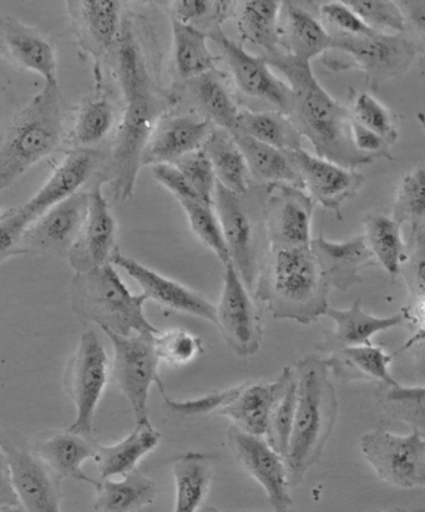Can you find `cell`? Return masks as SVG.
Listing matches in <instances>:
<instances>
[{"mask_svg":"<svg viewBox=\"0 0 425 512\" xmlns=\"http://www.w3.org/2000/svg\"><path fill=\"white\" fill-rule=\"evenodd\" d=\"M268 65L286 76L292 91L288 119L315 146L317 157L348 170L373 164L352 141L351 111L333 99L312 72L311 64L277 52L265 55Z\"/></svg>","mask_w":425,"mask_h":512,"instance_id":"cell-1","label":"cell"},{"mask_svg":"<svg viewBox=\"0 0 425 512\" xmlns=\"http://www.w3.org/2000/svg\"><path fill=\"white\" fill-rule=\"evenodd\" d=\"M330 292L310 246L268 248L252 296L273 317L308 326L325 316Z\"/></svg>","mask_w":425,"mask_h":512,"instance_id":"cell-2","label":"cell"},{"mask_svg":"<svg viewBox=\"0 0 425 512\" xmlns=\"http://www.w3.org/2000/svg\"><path fill=\"white\" fill-rule=\"evenodd\" d=\"M296 410L285 456L290 485L301 483L321 458L335 427L338 400L325 359L308 354L297 362Z\"/></svg>","mask_w":425,"mask_h":512,"instance_id":"cell-3","label":"cell"},{"mask_svg":"<svg viewBox=\"0 0 425 512\" xmlns=\"http://www.w3.org/2000/svg\"><path fill=\"white\" fill-rule=\"evenodd\" d=\"M67 103L58 84H44L0 134V192L62 144Z\"/></svg>","mask_w":425,"mask_h":512,"instance_id":"cell-4","label":"cell"},{"mask_svg":"<svg viewBox=\"0 0 425 512\" xmlns=\"http://www.w3.org/2000/svg\"><path fill=\"white\" fill-rule=\"evenodd\" d=\"M144 294L131 293L111 263L77 273L72 282V307L78 317L121 337L160 331L145 316Z\"/></svg>","mask_w":425,"mask_h":512,"instance_id":"cell-5","label":"cell"},{"mask_svg":"<svg viewBox=\"0 0 425 512\" xmlns=\"http://www.w3.org/2000/svg\"><path fill=\"white\" fill-rule=\"evenodd\" d=\"M120 88L125 108L108 162V181L114 199L125 202L134 195L146 144L168 100L160 98L153 83L126 84Z\"/></svg>","mask_w":425,"mask_h":512,"instance_id":"cell-6","label":"cell"},{"mask_svg":"<svg viewBox=\"0 0 425 512\" xmlns=\"http://www.w3.org/2000/svg\"><path fill=\"white\" fill-rule=\"evenodd\" d=\"M212 206L221 225L230 263L252 294L268 251L265 196L255 197L250 190L246 194H235L216 182Z\"/></svg>","mask_w":425,"mask_h":512,"instance_id":"cell-7","label":"cell"},{"mask_svg":"<svg viewBox=\"0 0 425 512\" xmlns=\"http://www.w3.org/2000/svg\"><path fill=\"white\" fill-rule=\"evenodd\" d=\"M422 52L423 44L406 34L331 37L322 62L335 73L361 70L366 74L367 84L376 90L384 81L406 73Z\"/></svg>","mask_w":425,"mask_h":512,"instance_id":"cell-8","label":"cell"},{"mask_svg":"<svg viewBox=\"0 0 425 512\" xmlns=\"http://www.w3.org/2000/svg\"><path fill=\"white\" fill-rule=\"evenodd\" d=\"M110 362L98 334L93 329L80 337L77 351L69 358L64 388L77 409L69 432L91 438L96 408L108 384Z\"/></svg>","mask_w":425,"mask_h":512,"instance_id":"cell-9","label":"cell"},{"mask_svg":"<svg viewBox=\"0 0 425 512\" xmlns=\"http://www.w3.org/2000/svg\"><path fill=\"white\" fill-rule=\"evenodd\" d=\"M114 347L110 374L133 409L135 424L149 422L148 399L151 385H163L154 333H136L121 337L104 332Z\"/></svg>","mask_w":425,"mask_h":512,"instance_id":"cell-10","label":"cell"},{"mask_svg":"<svg viewBox=\"0 0 425 512\" xmlns=\"http://www.w3.org/2000/svg\"><path fill=\"white\" fill-rule=\"evenodd\" d=\"M361 451L379 479L401 489L424 488V434L396 435L377 429L361 438Z\"/></svg>","mask_w":425,"mask_h":512,"instance_id":"cell-11","label":"cell"},{"mask_svg":"<svg viewBox=\"0 0 425 512\" xmlns=\"http://www.w3.org/2000/svg\"><path fill=\"white\" fill-rule=\"evenodd\" d=\"M0 449L7 456L19 508L24 512H62V483L20 435L0 429Z\"/></svg>","mask_w":425,"mask_h":512,"instance_id":"cell-12","label":"cell"},{"mask_svg":"<svg viewBox=\"0 0 425 512\" xmlns=\"http://www.w3.org/2000/svg\"><path fill=\"white\" fill-rule=\"evenodd\" d=\"M221 52L236 88L249 98L263 101L272 110L288 116L292 109V91L285 81L272 73L265 57L247 53L242 45L226 37L222 27L206 33Z\"/></svg>","mask_w":425,"mask_h":512,"instance_id":"cell-13","label":"cell"},{"mask_svg":"<svg viewBox=\"0 0 425 512\" xmlns=\"http://www.w3.org/2000/svg\"><path fill=\"white\" fill-rule=\"evenodd\" d=\"M215 319V326L236 356H255L262 342V319L252 294L231 263L225 266L224 287L215 306Z\"/></svg>","mask_w":425,"mask_h":512,"instance_id":"cell-14","label":"cell"},{"mask_svg":"<svg viewBox=\"0 0 425 512\" xmlns=\"http://www.w3.org/2000/svg\"><path fill=\"white\" fill-rule=\"evenodd\" d=\"M227 445L237 463L265 490L273 510L283 511L293 506L286 460L265 439L241 432L231 425Z\"/></svg>","mask_w":425,"mask_h":512,"instance_id":"cell-15","label":"cell"},{"mask_svg":"<svg viewBox=\"0 0 425 512\" xmlns=\"http://www.w3.org/2000/svg\"><path fill=\"white\" fill-rule=\"evenodd\" d=\"M265 221L268 248L308 247L315 202L303 190L277 185L267 187Z\"/></svg>","mask_w":425,"mask_h":512,"instance_id":"cell-16","label":"cell"},{"mask_svg":"<svg viewBox=\"0 0 425 512\" xmlns=\"http://www.w3.org/2000/svg\"><path fill=\"white\" fill-rule=\"evenodd\" d=\"M88 192L80 191L38 217L25 231L20 252L68 256L84 225Z\"/></svg>","mask_w":425,"mask_h":512,"instance_id":"cell-17","label":"cell"},{"mask_svg":"<svg viewBox=\"0 0 425 512\" xmlns=\"http://www.w3.org/2000/svg\"><path fill=\"white\" fill-rule=\"evenodd\" d=\"M293 164L301 177L303 190L316 204L335 212L342 220V206L357 195L366 177L356 170L332 164L320 157L308 154L305 150L290 152Z\"/></svg>","mask_w":425,"mask_h":512,"instance_id":"cell-18","label":"cell"},{"mask_svg":"<svg viewBox=\"0 0 425 512\" xmlns=\"http://www.w3.org/2000/svg\"><path fill=\"white\" fill-rule=\"evenodd\" d=\"M103 152L93 149H77L68 152L52 176L27 204L18 207L29 226L53 206L78 194L104 165Z\"/></svg>","mask_w":425,"mask_h":512,"instance_id":"cell-19","label":"cell"},{"mask_svg":"<svg viewBox=\"0 0 425 512\" xmlns=\"http://www.w3.org/2000/svg\"><path fill=\"white\" fill-rule=\"evenodd\" d=\"M110 263L128 273L143 290L141 294H144L146 299H151L170 311L190 314L215 324V306L201 294L160 275L134 258L123 255L118 248L111 256Z\"/></svg>","mask_w":425,"mask_h":512,"instance_id":"cell-20","label":"cell"},{"mask_svg":"<svg viewBox=\"0 0 425 512\" xmlns=\"http://www.w3.org/2000/svg\"><path fill=\"white\" fill-rule=\"evenodd\" d=\"M88 196V211L82 231L68 253L70 265L77 273L110 263L116 250V221L100 185H95Z\"/></svg>","mask_w":425,"mask_h":512,"instance_id":"cell-21","label":"cell"},{"mask_svg":"<svg viewBox=\"0 0 425 512\" xmlns=\"http://www.w3.org/2000/svg\"><path fill=\"white\" fill-rule=\"evenodd\" d=\"M215 125L195 113L161 116L146 144L143 166L172 165L202 149Z\"/></svg>","mask_w":425,"mask_h":512,"instance_id":"cell-22","label":"cell"},{"mask_svg":"<svg viewBox=\"0 0 425 512\" xmlns=\"http://www.w3.org/2000/svg\"><path fill=\"white\" fill-rule=\"evenodd\" d=\"M0 53L10 63L58 84V58L53 44L39 30L18 18L0 14Z\"/></svg>","mask_w":425,"mask_h":512,"instance_id":"cell-23","label":"cell"},{"mask_svg":"<svg viewBox=\"0 0 425 512\" xmlns=\"http://www.w3.org/2000/svg\"><path fill=\"white\" fill-rule=\"evenodd\" d=\"M310 247L328 286L342 292L362 282L364 268L377 265L363 236L332 242L320 235L313 238Z\"/></svg>","mask_w":425,"mask_h":512,"instance_id":"cell-24","label":"cell"},{"mask_svg":"<svg viewBox=\"0 0 425 512\" xmlns=\"http://www.w3.org/2000/svg\"><path fill=\"white\" fill-rule=\"evenodd\" d=\"M292 377L293 368L287 367L273 382L241 384L239 393L219 415L229 418L241 432L265 438L273 407Z\"/></svg>","mask_w":425,"mask_h":512,"instance_id":"cell-25","label":"cell"},{"mask_svg":"<svg viewBox=\"0 0 425 512\" xmlns=\"http://www.w3.org/2000/svg\"><path fill=\"white\" fill-rule=\"evenodd\" d=\"M278 45L288 57L311 63L330 48L331 35L315 15L298 2H281L278 14Z\"/></svg>","mask_w":425,"mask_h":512,"instance_id":"cell-26","label":"cell"},{"mask_svg":"<svg viewBox=\"0 0 425 512\" xmlns=\"http://www.w3.org/2000/svg\"><path fill=\"white\" fill-rule=\"evenodd\" d=\"M325 317L335 322V331L327 334L326 348L332 352L349 347L371 346L372 337L389 329L402 327L411 322L407 309L391 317H376L362 308L361 299H357L348 309L328 307Z\"/></svg>","mask_w":425,"mask_h":512,"instance_id":"cell-27","label":"cell"},{"mask_svg":"<svg viewBox=\"0 0 425 512\" xmlns=\"http://www.w3.org/2000/svg\"><path fill=\"white\" fill-rule=\"evenodd\" d=\"M80 42L96 55L113 52L121 25V3L116 0L68 2Z\"/></svg>","mask_w":425,"mask_h":512,"instance_id":"cell-28","label":"cell"},{"mask_svg":"<svg viewBox=\"0 0 425 512\" xmlns=\"http://www.w3.org/2000/svg\"><path fill=\"white\" fill-rule=\"evenodd\" d=\"M96 444L93 438L82 437L67 429L38 440L33 451L60 483L63 479H73L95 486L96 480L84 473L83 465L86 460L95 458Z\"/></svg>","mask_w":425,"mask_h":512,"instance_id":"cell-29","label":"cell"},{"mask_svg":"<svg viewBox=\"0 0 425 512\" xmlns=\"http://www.w3.org/2000/svg\"><path fill=\"white\" fill-rule=\"evenodd\" d=\"M180 84L182 93H186L196 115L209 120L216 128L229 131L230 134L236 133L240 109L224 74L214 69Z\"/></svg>","mask_w":425,"mask_h":512,"instance_id":"cell-30","label":"cell"},{"mask_svg":"<svg viewBox=\"0 0 425 512\" xmlns=\"http://www.w3.org/2000/svg\"><path fill=\"white\" fill-rule=\"evenodd\" d=\"M244 156L250 177L261 187L286 185L303 190V184L290 152L260 143L251 136L236 131L232 134Z\"/></svg>","mask_w":425,"mask_h":512,"instance_id":"cell-31","label":"cell"},{"mask_svg":"<svg viewBox=\"0 0 425 512\" xmlns=\"http://www.w3.org/2000/svg\"><path fill=\"white\" fill-rule=\"evenodd\" d=\"M392 359L382 347L371 344L338 349L325 359V364L330 373L341 382L364 380L377 383L381 387H394L398 382L389 370Z\"/></svg>","mask_w":425,"mask_h":512,"instance_id":"cell-32","label":"cell"},{"mask_svg":"<svg viewBox=\"0 0 425 512\" xmlns=\"http://www.w3.org/2000/svg\"><path fill=\"white\" fill-rule=\"evenodd\" d=\"M160 433L149 422L135 424L128 437L113 445L96 444L95 463L100 479L124 476L136 470L144 456L160 443Z\"/></svg>","mask_w":425,"mask_h":512,"instance_id":"cell-33","label":"cell"},{"mask_svg":"<svg viewBox=\"0 0 425 512\" xmlns=\"http://www.w3.org/2000/svg\"><path fill=\"white\" fill-rule=\"evenodd\" d=\"M215 456L197 451L180 456L172 464L176 499L174 512H199L209 494Z\"/></svg>","mask_w":425,"mask_h":512,"instance_id":"cell-34","label":"cell"},{"mask_svg":"<svg viewBox=\"0 0 425 512\" xmlns=\"http://www.w3.org/2000/svg\"><path fill=\"white\" fill-rule=\"evenodd\" d=\"M94 488L95 512H138L153 504L158 495L154 481L138 469L124 475L121 480H96Z\"/></svg>","mask_w":425,"mask_h":512,"instance_id":"cell-35","label":"cell"},{"mask_svg":"<svg viewBox=\"0 0 425 512\" xmlns=\"http://www.w3.org/2000/svg\"><path fill=\"white\" fill-rule=\"evenodd\" d=\"M211 162L217 184L235 194L250 190V174L234 136L224 129L214 128L202 146Z\"/></svg>","mask_w":425,"mask_h":512,"instance_id":"cell-36","label":"cell"},{"mask_svg":"<svg viewBox=\"0 0 425 512\" xmlns=\"http://www.w3.org/2000/svg\"><path fill=\"white\" fill-rule=\"evenodd\" d=\"M171 28L172 65L181 83L216 69L220 58L211 53L206 33L174 19Z\"/></svg>","mask_w":425,"mask_h":512,"instance_id":"cell-37","label":"cell"},{"mask_svg":"<svg viewBox=\"0 0 425 512\" xmlns=\"http://www.w3.org/2000/svg\"><path fill=\"white\" fill-rule=\"evenodd\" d=\"M237 131L277 150H302V135L288 116L280 111L242 109L237 120Z\"/></svg>","mask_w":425,"mask_h":512,"instance_id":"cell-38","label":"cell"},{"mask_svg":"<svg viewBox=\"0 0 425 512\" xmlns=\"http://www.w3.org/2000/svg\"><path fill=\"white\" fill-rule=\"evenodd\" d=\"M364 241L372 252L374 261L381 265L388 275L396 278L406 260L407 245L403 240L402 226L392 217L371 214L364 220Z\"/></svg>","mask_w":425,"mask_h":512,"instance_id":"cell-39","label":"cell"},{"mask_svg":"<svg viewBox=\"0 0 425 512\" xmlns=\"http://www.w3.org/2000/svg\"><path fill=\"white\" fill-rule=\"evenodd\" d=\"M281 2L249 0L237 12V29L247 43L260 47L267 55L278 52V14Z\"/></svg>","mask_w":425,"mask_h":512,"instance_id":"cell-40","label":"cell"},{"mask_svg":"<svg viewBox=\"0 0 425 512\" xmlns=\"http://www.w3.org/2000/svg\"><path fill=\"white\" fill-rule=\"evenodd\" d=\"M392 219L403 225L409 223L412 231L424 227L425 170L423 165L408 172L398 186Z\"/></svg>","mask_w":425,"mask_h":512,"instance_id":"cell-41","label":"cell"},{"mask_svg":"<svg viewBox=\"0 0 425 512\" xmlns=\"http://www.w3.org/2000/svg\"><path fill=\"white\" fill-rule=\"evenodd\" d=\"M189 219L191 231L202 245L209 248L219 258L222 265L230 263L221 225L217 219L214 206L201 201H179Z\"/></svg>","mask_w":425,"mask_h":512,"instance_id":"cell-42","label":"cell"},{"mask_svg":"<svg viewBox=\"0 0 425 512\" xmlns=\"http://www.w3.org/2000/svg\"><path fill=\"white\" fill-rule=\"evenodd\" d=\"M115 118L114 105L108 99L90 100L80 109L75 120L73 129L75 141L82 146V149L100 143L113 130Z\"/></svg>","mask_w":425,"mask_h":512,"instance_id":"cell-43","label":"cell"},{"mask_svg":"<svg viewBox=\"0 0 425 512\" xmlns=\"http://www.w3.org/2000/svg\"><path fill=\"white\" fill-rule=\"evenodd\" d=\"M373 32L406 34V19L398 3L389 0H343Z\"/></svg>","mask_w":425,"mask_h":512,"instance_id":"cell-44","label":"cell"},{"mask_svg":"<svg viewBox=\"0 0 425 512\" xmlns=\"http://www.w3.org/2000/svg\"><path fill=\"white\" fill-rule=\"evenodd\" d=\"M381 402L393 418L403 420L412 430L424 434V387H382Z\"/></svg>","mask_w":425,"mask_h":512,"instance_id":"cell-45","label":"cell"},{"mask_svg":"<svg viewBox=\"0 0 425 512\" xmlns=\"http://www.w3.org/2000/svg\"><path fill=\"white\" fill-rule=\"evenodd\" d=\"M296 410V378L295 372L290 383L283 389L278 397L275 407H273L270 420H268L265 439L268 445L278 454L285 458L288 449V443L295 420Z\"/></svg>","mask_w":425,"mask_h":512,"instance_id":"cell-46","label":"cell"},{"mask_svg":"<svg viewBox=\"0 0 425 512\" xmlns=\"http://www.w3.org/2000/svg\"><path fill=\"white\" fill-rule=\"evenodd\" d=\"M234 3L230 2H205V0H181L171 2L170 19L177 20L182 24L191 25L201 30L202 25H207V32L221 27L222 22L230 17Z\"/></svg>","mask_w":425,"mask_h":512,"instance_id":"cell-47","label":"cell"},{"mask_svg":"<svg viewBox=\"0 0 425 512\" xmlns=\"http://www.w3.org/2000/svg\"><path fill=\"white\" fill-rule=\"evenodd\" d=\"M349 111L352 119L358 124L381 136L389 144L396 143L398 138L396 118L374 96L366 91L354 95L352 109Z\"/></svg>","mask_w":425,"mask_h":512,"instance_id":"cell-48","label":"cell"},{"mask_svg":"<svg viewBox=\"0 0 425 512\" xmlns=\"http://www.w3.org/2000/svg\"><path fill=\"white\" fill-rule=\"evenodd\" d=\"M155 351L160 362L169 366H185L205 352L202 341L185 329H169L154 337Z\"/></svg>","mask_w":425,"mask_h":512,"instance_id":"cell-49","label":"cell"},{"mask_svg":"<svg viewBox=\"0 0 425 512\" xmlns=\"http://www.w3.org/2000/svg\"><path fill=\"white\" fill-rule=\"evenodd\" d=\"M241 385L237 387L221 390V392L202 395L200 398L181 400H171L165 393L164 384L159 389L164 398V407L177 419L191 420L209 417L212 414H219L227 404L231 402L239 393Z\"/></svg>","mask_w":425,"mask_h":512,"instance_id":"cell-50","label":"cell"},{"mask_svg":"<svg viewBox=\"0 0 425 512\" xmlns=\"http://www.w3.org/2000/svg\"><path fill=\"white\" fill-rule=\"evenodd\" d=\"M185 176L199 200L212 205L216 187V177L211 162L204 150L190 152L172 164Z\"/></svg>","mask_w":425,"mask_h":512,"instance_id":"cell-51","label":"cell"},{"mask_svg":"<svg viewBox=\"0 0 425 512\" xmlns=\"http://www.w3.org/2000/svg\"><path fill=\"white\" fill-rule=\"evenodd\" d=\"M320 17L323 27L331 37H363L376 32L354 14L351 8L342 2H326L320 5Z\"/></svg>","mask_w":425,"mask_h":512,"instance_id":"cell-52","label":"cell"},{"mask_svg":"<svg viewBox=\"0 0 425 512\" xmlns=\"http://www.w3.org/2000/svg\"><path fill=\"white\" fill-rule=\"evenodd\" d=\"M29 223L17 209L5 212L0 216V263L9 257L22 255L20 246Z\"/></svg>","mask_w":425,"mask_h":512,"instance_id":"cell-53","label":"cell"},{"mask_svg":"<svg viewBox=\"0 0 425 512\" xmlns=\"http://www.w3.org/2000/svg\"><path fill=\"white\" fill-rule=\"evenodd\" d=\"M151 170L154 179L170 191L177 201H200L185 176L174 165H155Z\"/></svg>","mask_w":425,"mask_h":512,"instance_id":"cell-54","label":"cell"},{"mask_svg":"<svg viewBox=\"0 0 425 512\" xmlns=\"http://www.w3.org/2000/svg\"><path fill=\"white\" fill-rule=\"evenodd\" d=\"M351 130L353 144L363 155L371 156L376 160L381 159V157L391 159V154H389L391 144L388 141L374 134L373 131L364 128V126L358 124L353 119Z\"/></svg>","mask_w":425,"mask_h":512,"instance_id":"cell-55","label":"cell"},{"mask_svg":"<svg viewBox=\"0 0 425 512\" xmlns=\"http://www.w3.org/2000/svg\"><path fill=\"white\" fill-rule=\"evenodd\" d=\"M0 508L13 511L19 509L17 495L14 493L10 469L4 451L0 449Z\"/></svg>","mask_w":425,"mask_h":512,"instance_id":"cell-56","label":"cell"},{"mask_svg":"<svg viewBox=\"0 0 425 512\" xmlns=\"http://www.w3.org/2000/svg\"><path fill=\"white\" fill-rule=\"evenodd\" d=\"M406 19L407 30L413 29L418 40L423 44L425 32V2H397Z\"/></svg>","mask_w":425,"mask_h":512,"instance_id":"cell-57","label":"cell"},{"mask_svg":"<svg viewBox=\"0 0 425 512\" xmlns=\"http://www.w3.org/2000/svg\"><path fill=\"white\" fill-rule=\"evenodd\" d=\"M372 512H424L423 510H406V509H401V508H394V509H389V510H384V511H372Z\"/></svg>","mask_w":425,"mask_h":512,"instance_id":"cell-58","label":"cell"},{"mask_svg":"<svg viewBox=\"0 0 425 512\" xmlns=\"http://www.w3.org/2000/svg\"><path fill=\"white\" fill-rule=\"evenodd\" d=\"M216 512H219V511L216 510ZM272 512H301V511H298L297 509L293 508V506H291V508L287 509V510H283V511L273 510Z\"/></svg>","mask_w":425,"mask_h":512,"instance_id":"cell-59","label":"cell"},{"mask_svg":"<svg viewBox=\"0 0 425 512\" xmlns=\"http://www.w3.org/2000/svg\"><path fill=\"white\" fill-rule=\"evenodd\" d=\"M202 512H216V510L212 509V508H207V509L202 510Z\"/></svg>","mask_w":425,"mask_h":512,"instance_id":"cell-60","label":"cell"},{"mask_svg":"<svg viewBox=\"0 0 425 512\" xmlns=\"http://www.w3.org/2000/svg\"><path fill=\"white\" fill-rule=\"evenodd\" d=\"M2 206H0V216H2Z\"/></svg>","mask_w":425,"mask_h":512,"instance_id":"cell-61","label":"cell"},{"mask_svg":"<svg viewBox=\"0 0 425 512\" xmlns=\"http://www.w3.org/2000/svg\"><path fill=\"white\" fill-rule=\"evenodd\" d=\"M5 512H13V511H9V510H4Z\"/></svg>","mask_w":425,"mask_h":512,"instance_id":"cell-62","label":"cell"}]
</instances>
